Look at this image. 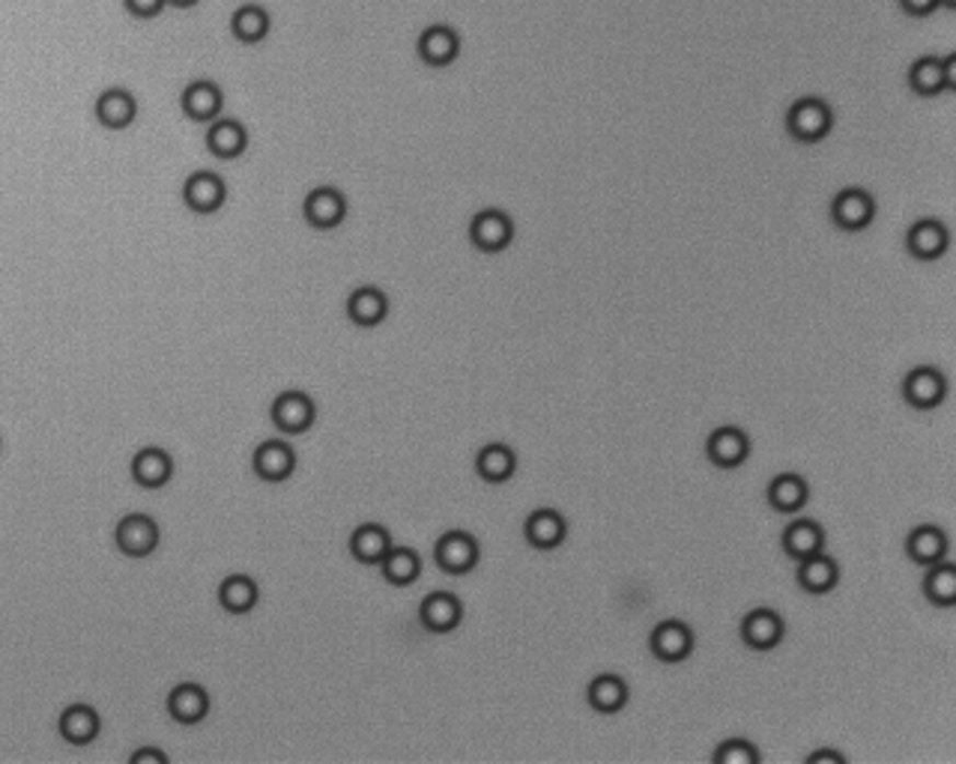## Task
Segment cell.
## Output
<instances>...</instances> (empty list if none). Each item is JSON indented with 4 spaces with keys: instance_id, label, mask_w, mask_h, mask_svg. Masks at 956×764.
Listing matches in <instances>:
<instances>
[{
    "instance_id": "obj_1",
    "label": "cell",
    "mask_w": 956,
    "mask_h": 764,
    "mask_svg": "<svg viewBox=\"0 0 956 764\" xmlns=\"http://www.w3.org/2000/svg\"><path fill=\"white\" fill-rule=\"evenodd\" d=\"M834 129V111L819 96L795 99L786 111V131L795 141L819 143Z\"/></svg>"
},
{
    "instance_id": "obj_2",
    "label": "cell",
    "mask_w": 956,
    "mask_h": 764,
    "mask_svg": "<svg viewBox=\"0 0 956 764\" xmlns=\"http://www.w3.org/2000/svg\"><path fill=\"white\" fill-rule=\"evenodd\" d=\"M909 88L918 96H942L956 88V55H923L909 66Z\"/></svg>"
},
{
    "instance_id": "obj_3",
    "label": "cell",
    "mask_w": 956,
    "mask_h": 764,
    "mask_svg": "<svg viewBox=\"0 0 956 764\" xmlns=\"http://www.w3.org/2000/svg\"><path fill=\"white\" fill-rule=\"evenodd\" d=\"M470 242L484 254L506 252L515 242V221L503 209H482L470 221Z\"/></svg>"
},
{
    "instance_id": "obj_4",
    "label": "cell",
    "mask_w": 956,
    "mask_h": 764,
    "mask_svg": "<svg viewBox=\"0 0 956 764\" xmlns=\"http://www.w3.org/2000/svg\"><path fill=\"white\" fill-rule=\"evenodd\" d=\"M831 221L846 233L867 230L876 221V200L867 188H843L831 200Z\"/></svg>"
},
{
    "instance_id": "obj_5",
    "label": "cell",
    "mask_w": 956,
    "mask_h": 764,
    "mask_svg": "<svg viewBox=\"0 0 956 764\" xmlns=\"http://www.w3.org/2000/svg\"><path fill=\"white\" fill-rule=\"evenodd\" d=\"M416 55L430 69H446L461 57V36L451 24H428L418 33Z\"/></svg>"
},
{
    "instance_id": "obj_6",
    "label": "cell",
    "mask_w": 956,
    "mask_h": 764,
    "mask_svg": "<svg viewBox=\"0 0 956 764\" xmlns=\"http://www.w3.org/2000/svg\"><path fill=\"white\" fill-rule=\"evenodd\" d=\"M479 556H482V549H479V541L470 532H446L434 544V562L451 577L470 574L479 565Z\"/></svg>"
},
{
    "instance_id": "obj_7",
    "label": "cell",
    "mask_w": 956,
    "mask_h": 764,
    "mask_svg": "<svg viewBox=\"0 0 956 764\" xmlns=\"http://www.w3.org/2000/svg\"><path fill=\"white\" fill-rule=\"evenodd\" d=\"M269 415H273V425L281 433L299 437V433L311 430L314 418H318V406L306 392H281L269 406Z\"/></svg>"
},
{
    "instance_id": "obj_8",
    "label": "cell",
    "mask_w": 956,
    "mask_h": 764,
    "mask_svg": "<svg viewBox=\"0 0 956 764\" xmlns=\"http://www.w3.org/2000/svg\"><path fill=\"white\" fill-rule=\"evenodd\" d=\"M902 397L909 401V406L921 409V413L942 406V401L947 397L945 373L938 371V368H930V364L914 368L902 380Z\"/></svg>"
},
{
    "instance_id": "obj_9",
    "label": "cell",
    "mask_w": 956,
    "mask_h": 764,
    "mask_svg": "<svg viewBox=\"0 0 956 764\" xmlns=\"http://www.w3.org/2000/svg\"><path fill=\"white\" fill-rule=\"evenodd\" d=\"M117 549L129 558H147L159 546V525L147 513H129L117 523L114 532Z\"/></svg>"
},
{
    "instance_id": "obj_10",
    "label": "cell",
    "mask_w": 956,
    "mask_h": 764,
    "mask_svg": "<svg viewBox=\"0 0 956 764\" xmlns=\"http://www.w3.org/2000/svg\"><path fill=\"white\" fill-rule=\"evenodd\" d=\"M302 216L314 230H335L347 219V197L332 186L311 188L302 200Z\"/></svg>"
},
{
    "instance_id": "obj_11",
    "label": "cell",
    "mask_w": 956,
    "mask_h": 764,
    "mask_svg": "<svg viewBox=\"0 0 956 764\" xmlns=\"http://www.w3.org/2000/svg\"><path fill=\"white\" fill-rule=\"evenodd\" d=\"M228 200V186L219 174L212 171H195L183 186V204L198 216H212L219 212Z\"/></svg>"
},
{
    "instance_id": "obj_12",
    "label": "cell",
    "mask_w": 956,
    "mask_h": 764,
    "mask_svg": "<svg viewBox=\"0 0 956 764\" xmlns=\"http://www.w3.org/2000/svg\"><path fill=\"white\" fill-rule=\"evenodd\" d=\"M705 458L715 463L717 470H736L750 458V439L738 427H717L705 439Z\"/></svg>"
},
{
    "instance_id": "obj_13",
    "label": "cell",
    "mask_w": 956,
    "mask_h": 764,
    "mask_svg": "<svg viewBox=\"0 0 956 764\" xmlns=\"http://www.w3.org/2000/svg\"><path fill=\"white\" fill-rule=\"evenodd\" d=\"M252 470L257 478L273 481V484L287 481L297 470V451L287 445L285 439H266L254 448Z\"/></svg>"
},
{
    "instance_id": "obj_14",
    "label": "cell",
    "mask_w": 956,
    "mask_h": 764,
    "mask_svg": "<svg viewBox=\"0 0 956 764\" xmlns=\"http://www.w3.org/2000/svg\"><path fill=\"white\" fill-rule=\"evenodd\" d=\"M180 108L186 114L188 120L195 123H212L221 117V108H224V93L216 81L209 78H198L192 81L183 96H180Z\"/></svg>"
},
{
    "instance_id": "obj_15",
    "label": "cell",
    "mask_w": 956,
    "mask_h": 764,
    "mask_svg": "<svg viewBox=\"0 0 956 764\" xmlns=\"http://www.w3.org/2000/svg\"><path fill=\"white\" fill-rule=\"evenodd\" d=\"M783 634H786V624L774 610H750L745 618H741V639L753 651H771L783 643Z\"/></svg>"
},
{
    "instance_id": "obj_16",
    "label": "cell",
    "mask_w": 956,
    "mask_h": 764,
    "mask_svg": "<svg viewBox=\"0 0 956 764\" xmlns=\"http://www.w3.org/2000/svg\"><path fill=\"white\" fill-rule=\"evenodd\" d=\"M652 655L660 663H682L693 651V634L684 622H660L649 636Z\"/></svg>"
},
{
    "instance_id": "obj_17",
    "label": "cell",
    "mask_w": 956,
    "mask_h": 764,
    "mask_svg": "<svg viewBox=\"0 0 956 764\" xmlns=\"http://www.w3.org/2000/svg\"><path fill=\"white\" fill-rule=\"evenodd\" d=\"M463 618V603L449 591H434L418 606V622L430 634H451Z\"/></svg>"
},
{
    "instance_id": "obj_18",
    "label": "cell",
    "mask_w": 956,
    "mask_h": 764,
    "mask_svg": "<svg viewBox=\"0 0 956 764\" xmlns=\"http://www.w3.org/2000/svg\"><path fill=\"white\" fill-rule=\"evenodd\" d=\"M249 147V131L240 120H231V117H219V120L209 123L207 129V150L212 159L219 162H233L240 159Z\"/></svg>"
},
{
    "instance_id": "obj_19",
    "label": "cell",
    "mask_w": 956,
    "mask_h": 764,
    "mask_svg": "<svg viewBox=\"0 0 956 764\" xmlns=\"http://www.w3.org/2000/svg\"><path fill=\"white\" fill-rule=\"evenodd\" d=\"M947 245H951V233L935 219L914 221L906 233V252L918 261H938L947 252Z\"/></svg>"
},
{
    "instance_id": "obj_20",
    "label": "cell",
    "mask_w": 956,
    "mask_h": 764,
    "mask_svg": "<svg viewBox=\"0 0 956 764\" xmlns=\"http://www.w3.org/2000/svg\"><path fill=\"white\" fill-rule=\"evenodd\" d=\"M96 120H100V126H105V129L111 131H123L129 129L135 123V117H138V102H135V96L129 93V90L123 88H111L105 90V93H100V99H96Z\"/></svg>"
},
{
    "instance_id": "obj_21",
    "label": "cell",
    "mask_w": 956,
    "mask_h": 764,
    "mask_svg": "<svg viewBox=\"0 0 956 764\" xmlns=\"http://www.w3.org/2000/svg\"><path fill=\"white\" fill-rule=\"evenodd\" d=\"M347 317L359 328L380 326L389 317V299L380 287H356L347 296Z\"/></svg>"
},
{
    "instance_id": "obj_22",
    "label": "cell",
    "mask_w": 956,
    "mask_h": 764,
    "mask_svg": "<svg viewBox=\"0 0 956 764\" xmlns=\"http://www.w3.org/2000/svg\"><path fill=\"white\" fill-rule=\"evenodd\" d=\"M523 535L535 549H556L568 537V523L560 511L553 508H539L527 517Z\"/></svg>"
},
{
    "instance_id": "obj_23",
    "label": "cell",
    "mask_w": 956,
    "mask_h": 764,
    "mask_svg": "<svg viewBox=\"0 0 956 764\" xmlns=\"http://www.w3.org/2000/svg\"><path fill=\"white\" fill-rule=\"evenodd\" d=\"M174 475V460L162 448H141L133 460V478L143 490H159L165 487Z\"/></svg>"
},
{
    "instance_id": "obj_24",
    "label": "cell",
    "mask_w": 956,
    "mask_h": 764,
    "mask_svg": "<svg viewBox=\"0 0 956 764\" xmlns=\"http://www.w3.org/2000/svg\"><path fill=\"white\" fill-rule=\"evenodd\" d=\"M168 714H171L176 722H183V726H195V722H200L209 714L207 690L200 687V684H192V681L176 684V687L171 690V696H168Z\"/></svg>"
},
{
    "instance_id": "obj_25",
    "label": "cell",
    "mask_w": 956,
    "mask_h": 764,
    "mask_svg": "<svg viewBox=\"0 0 956 764\" xmlns=\"http://www.w3.org/2000/svg\"><path fill=\"white\" fill-rule=\"evenodd\" d=\"M781 544L786 556L804 562L825 549V529L816 520H795L783 529Z\"/></svg>"
},
{
    "instance_id": "obj_26",
    "label": "cell",
    "mask_w": 956,
    "mask_h": 764,
    "mask_svg": "<svg viewBox=\"0 0 956 764\" xmlns=\"http://www.w3.org/2000/svg\"><path fill=\"white\" fill-rule=\"evenodd\" d=\"M947 535L938 525H918L906 537V556L912 558L914 565L930 568L935 562H942L947 556Z\"/></svg>"
},
{
    "instance_id": "obj_27",
    "label": "cell",
    "mask_w": 956,
    "mask_h": 764,
    "mask_svg": "<svg viewBox=\"0 0 956 764\" xmlns=\"http://www.w3.org/2000/svg\"><path fill=\"white\" fill-rule=\"evenodd\" d=\"M765 499L778 513H798L810 499V487L802 475L795 472H783L778 478H771L769 490H765Z\"/></svg>"
},
{
    "instance_id": "obj_28",
    "label": "cell",
    "mask_w": 956,
    "mask_h": 764,
    "mask_svg": "<svg viewBox=\"0 0 956 764\" xmlns=\"http://www.w3.org/2000/svg\"><path fill=\"white\" fill-rule=\"evenodd\" d=\"M273 19L261 3H242L231 15L233 39L242 45H261L269 36Z\"/></svg>"
},
{
    "instance_id": "obj_29",
    "label": "cell",
    "mask_w": 956,
    "mask_h": 764,
    "mask_svg": "<svg viewBox=\"0 0 956 764\" xmlns=\"http://www.w3.org/2000/svg\"><path fill=\"white\" fill-rule=\"evenodd\" d=\"M795 577H798V586H802L807 594H828V591L840 582V568H837L834 558L825 556L822 549V553H816V556L798 562V574H795Z\"/></svg>"
},
{
    "instance_id": "obj_30",
    "label": "cell",
    "mask_w": 956,
    "mask_h": 764,
    "mask_svg": "<svg viewBox=\"0 0 956 764\" xmlns=\"http://www.w3.org/2000/svg\"><path fill=\"white\" fill-rule=\"evenodd\" d=\"M57 729L64 734V741L76 743V746H84V743L96 741V734L102 729V720L96 710L90 705H69L64 714H60V722Z\"/></svg>"
},
{
    "instance_id": "obj_31",
    "label": "cell",
    "mask_w": 956,
    "mask_h": 764,
    "mask_svg": "<svg viewBox=\"0 0 956 764\" xmlns=\"http://www.w3.org/2000/svg\"><path fill=\"white\" fill-rule=\"evenodd\" d=\"M389 549H392V535L383 525L365 523L350 535V556L359 565H380Z\"/></svg>"
},
{
    "instance_id": "obj_32",
    "label": "cell",
    "mask_w": 956,
    "mask_h": 764,
    "mask_svg": "<svg viewBox=\"0 0 956 764\" xmlns=\"http://www.w3.org/2000/svg\"><path fill=\"white\" fill-rule=\"evenodd\" d=\"M517 470V454L503 442H491L475 454V472L487 484H506Z\"/></svg>"
},
{
    "instance_id": "obj_33",
    "label": "cell",
    "mask_w": 956,
    "mask_h": 764,
    "mask_svg": "<svg viewBox=\"0 0 956 764\" xmlns=\"http://www.w3.org/2000/svg\"><path fill=\"white\" fill-rule=\"evenodd\" d=\"M380 574H383L389 586L404 589V586H413L418 574H422V558L410 546H392L383 556V562H380Z\"/></svg>"
},
{
    "instance_id": "obj_34",
    "label": "cell",
    "mask_w": 956,
    "mask_h": 764,
    "mask_svg": "<svg viewBox=\"0 0 956 764\" xmlns=\"http://www.w3.org/2000/svg\"><path fill=\"white\" fill-rule=\"evenodd\" d=\"M589 708L598 714H615L627 705V684L619 675H598L592 678V684L586 690Z\"/></svg>"
},
{
    "instance_id": "obj_35",
    "label": "cell",
    "mask_w": 956,
    "mask_h": 764,
    "mask_svg": "<svg viewBox=\"0 0 956 764\" xmlns=\"http://www.w3.org/2000/svg\"><path fill=\"white\" fill-rule=\"evenodd\" d=\"M261 601V591H257V582L252 577H242V574H233L219 586V603L231 615H245L252 612Z\"/></svg>"
},
{
    "instance_id": "obj_36",
    "label": "cell",
    "mask_w": 956,
    "mask_h": 764,
    "mask_svg": "<svg viewBox=\"0 0 956 764\" xmlns=\"http://www.w3.org/2000/svg\"><path fill=\"white\" fill-rule=\"evenodd\" d=\"M923 594L926 601L935 603V606H956V568L947 565L945 558L935 562L926 568V577H923Z\"/></svg>"
},
{
    "instance_id": "obj_37",
    "label": "cell",
    "mask_w": 956,
    "mask_h": 764,
    "mask_svg": "<svg viewBox=\"0 0 956 764\" xmlns=\"http://www.w3.org/2000/svg\"><path fill=\"white\" fill-rule=\"evenodd\" d=\"M712 759L721 764H757L759 750L750 741H741V738H729V741H724L721 746H717Z\"/></svg>"
},
{
    "instance_id": "obj_38",
    "label": "cell",
    "mask_w": 956,
    "mask_h": 764,
    "mask_svg": "<svg viewBox=\"0 0 956 764\" xmlns=\"http://www.w3.org/2000/svg\"><path fill=\"white\" fill-rule=\"evenodd\" d=\"M123 7L129 15L141 19V22H150V19H159L165 12L168 0H123Z\"/></svg>"
},
{
    "instance_id": "obj_39",
    "label": "cell",
    "mask_w": 956,
    "mask_h": 764,
    "mask_svg": "<svg viewBox=\"0 0 956 764\" xmlns=\"http://www.w3.org/2000/svg\"><path fill=\"white\" fill-rule=\"evenodd\" d=\"M900 3V10L909 15V19H926V15H933L942 3L938 0H897Z\"/></svg>"
},
{
    "instance_id": "obj_40",
    "label": "cell",
    "mask_w": 956,
    "mask_h": 764,
    "mask_svg": "<svg viewBox=\"0 0 956 764\" xmlns=\"http://www.w3.org/2000/svg\"><path fill=\"white\" fill-rule=\"evenodd\" d=\"M807 764H846V755L837 753V750H819V753H810L804 759Z\"/></svg>"
},
{
    "instance_id": "obj_41",
    "label": "cell",
    "mask_w": 956,
    "mask_h": 764,
    "mask_svg": "<svg viewBox=\"0 0 956 764\" xmlns=\"http://www.w3.org/2000/svg\"><path fill=\"white\" fill-rule=\"evenodd\" d=\"M143 762L168 764V755L159 753V750H138V753H133V764H143Z\"/></svg>"
},
{
    "instance_id": "obj_42",
    "label": "cell",
    "mask_w": 956,
    "mask_h": 764,
    "mask_svg": "<svg viewBox=\"0 0 956 764\" xmlns=\"http://www.w3.org/2000/svg\"><path fill=\"white\" fill-rule=\"evenodd\" d=\"M200 0H168V7H174V10H192V7H198Z\"/></svg>"
},
{
    "instance_id": "obj_43",
    "label": "cell",
    "mask_w": 956,
    "mask_h": 764,
    "mask_svg": "<svg viewBox=\"0 0 956 764\" xmlns=\"http://www.w3.org/2000/svg\"><path fill=\"white\" fill-rule=\"evenodd\" d=\"M938 3H942L945 10H956V0H938Z\"/></svg>"
}]
</instances>
